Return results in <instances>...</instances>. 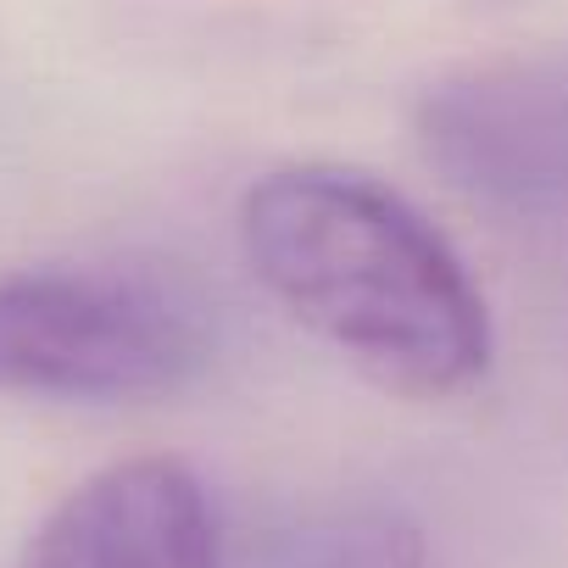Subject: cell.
<instances>
[{"instance_id": "1", "label": "cell", "mask_w": 568, "mask_h": 568, "mask_svg": "<svg viewBox=\"0 0 568 568\" xmlns=\"http://www.w3.org/2000/svg\"><path fill=\"white\" fill-rule=\"evenodd\" d=\"M240 251L302 329L396 396L446 402L490 374L496 335L463 256L363 168L284 162L251 179Z\"/></svg>"}, {"instance_id": "2", "label": "cell", "mask_w": 568, "mask_h": 568, "mask_svg": "<svg viewBox=\"0 0 568 568\" xmlns=\"http://www.w3.org/2000/svg\"><path fill=\"white\" fill-rule=\"evenodd\" d=\"M217 324L179 273L45 262L0 278V390L45 402H156L190 390Z\"/></svg>"}, {"instance_id": "3", "label": "cell", "mask_w": 568, "mask_h": 568, "mask_svg": "<svg viewBox=\"0 0 568 568\" xmlns=\"http://www.w3.org/2000/svg\"><path fill=\"white\" fill-rule=\"evenodd\" d=\"M18 568H217L206 485L179 457H123L51 507Z\"/></svg>"}, {"instance_id": "4", "label": "cell", "mask_w": 568, "mask_h": 568, "mask_svg": "<svg viewBox=\"0 0 568 568\" xmlns=\"http://www.w3.org/2000/svg\"><path fill=\"white\" fill-rule=\"evenodd\" d=\"M273 568H435V562L413 518L385 507H352L291 529L273 551Z\"/></svg>"}]
</instances>
